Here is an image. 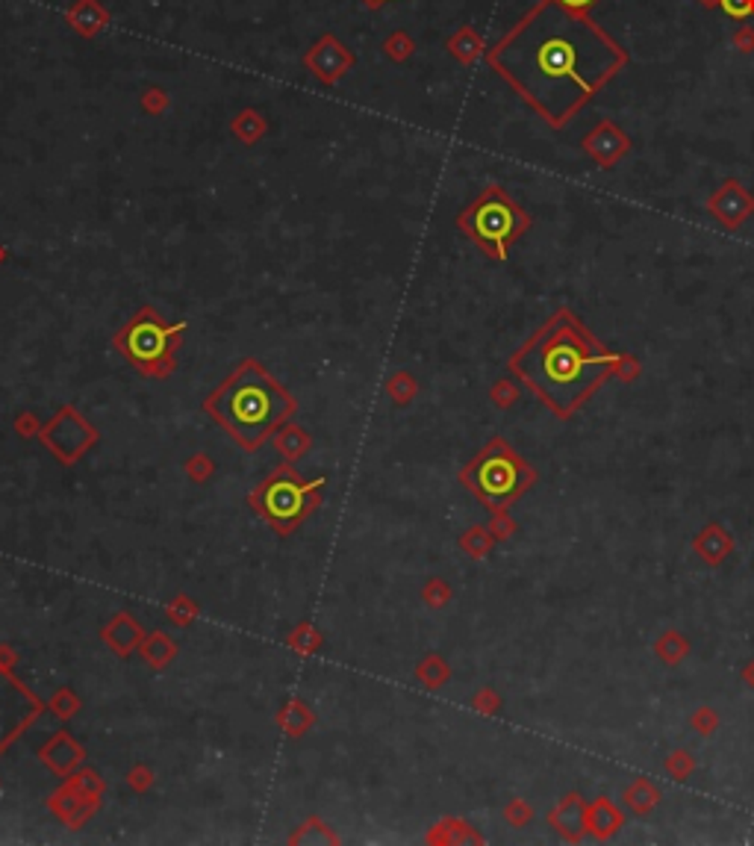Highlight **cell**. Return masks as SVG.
Segmentation results:
<instances>
[{
    "label": "cell",
    "instance_id": "6da1fadb",
    "mask_svg": "<svg viewBox=\"0 0 754 846\" xmlns=\"http://www.w3.org/2000/svg\"><path fill=\"white\" fill-rule=\"evenodd\" d=\"M486 59L551 127H563L628 65L616 38L554 0H540Z\"/></svg>",
    "mask_w": 754,
    "mask_h": 846
},
{
    "label": "cell",
    "instance_id": "7a4b0ae2",
    "mask_svg": "<svg viewBox=\"0 0 754 846\" xmlns=\"http://www.w3.org/2000/svg\"><path fill=\"white\" fill-rule=\"evenodd\" d=\"M616 363L619 354L604 348L569 310H560L513 354L510 369L566 419L601 387Z\"/></svg>",
    "mask_w": 754,
    "mask_h": 846
},
{
    "label": "cell",
    "instance_id": "3957f363",
    "mask_svg": "<svg viewBox=\"0 0 754 846\" xmlns=\"http://www.w3.org/2000/svg\"><path fill=\"white\" fill-rule=\"evenodd\" d=\"M210 416L245 451H256L295 413V398L256 360H242L206 398Z\"/></svg>",
    "mask_w": 754,
    "mask_h": 846
},
{
    "label": "cell",
    "instance_id": "277c9868",
    "mask_svg": "<svg viewBox=\"0 0 754 846\" xmlns=\"http://www.w3.org/2000/svg\"><path fill=\"white\" fill-rule=\"evenodd\" d=\"M457 224L492 260H507L510 245L528 230V215L501 186H490L460 213Z\"/></svg>",
    "mask_w": 754,
    "mask_h": 846
},
{
    "label": "cell",
    "instance_id": "5b68a950",
    "mask_svg": "<svg viewBox=\"0 0 754 846\" xmlns=\"http://www.w3.org/2000/svg\"><path fill=\"white\" fill-rule=\"evenodd\" d=\"M463 481L490 510H504L533 481V472L504 440L486 442L481 455L463 472Z\"/></svg>",
    "mask_w": 754,
    "mask_h": 846
},
{
    "label": "cell",
    "instance_id": "8992f818",
    "mask_svg": "<svg viewBox=\"0 0 754 846\" xmlns=\"http://www.w3.org/2000/svg\"><path fill=\"white\" fill-rule=\"evenodd\" d=\"M183 324H168L154 307H142L118 331L115 346L145 375L163 378L174 366V348Z\"/></svg>",
    "mask_w": 754,
    "mask_h": 846
},
{
    "label": "cell",
    "instance_id": "52a82bcc",
    "mask_svg": "<svg viewBox=\"0 0 754 846\" xmlns=\"http://www.w3.org/2000/svg\"><path fill=\"white\" fill-rule=\"evenodd\" d=\"M324 481H304L295 469H277L256 487L254 505L281 534H289L322 501Z\"/></svg>",
    "mask_w": 754,
    "mask_h": 846
},
{
    "label": "cell",
    "instance_id": "ba28073f",
    "mask_svg": "<svg viewBox=\"0 0 754 846\" xmlns=\"http://www.w3.org/2000/svg\"><path fill=\"white\" fill-rule=\"evenodd\" d=\"M354 65H356V56L333 33H324L322 38H315L310 51L304 54V68L324 86L339 83Z\"/></svg>",
    "mask_w": 754,
    "mask_h": 846
},
{
    "label": "cell",
    "instance_id": "9c48e42d",
    "mask_svg": "<svg viewBox=\"0 0 754 846\" xmlns=\"http://www.w3.org/2000/svg\"><path fill=\"white\" fill-rule=\"evenodd\" d=\"M65 24L71 27L77 36L95 38L97 33H104L109 24V9L101 0H74L65 13Z\"/></svg>",
    "mask_w": 754,
    "mask_h": 846
},
{
    "label": "cell",
    "instance_id": "30bf717a",
    "mask_svg": "<svg viewBox=\"0 0 754 846\" xmlns=\"http://www.w3.org/2000/svg\"><path fill=\"white\" fill-rule=\"evenodd\" d=\"M624 147H628V139H624L616 127H610V124H601L592 136H587V151L599 156L604 165L616 160Z\"/></svg>",
    "mask_w": 754,
    "mask_h": 846
},
{
    "label": "cell",
    "instance_id": "8fae6325",
    "mask_svg": "<svg viewBox=\"0 0 754 846\" xmlns=\"http://www.w3.org/2000/svg\"><path fill=\"white\" fill-rule=\"evenodd\" d=\"M230 130L242 145H256L265 136V130H269V121H265V115L260 110L247 106V110L236 113V118L230 121Z\"/></svg>",
    "mask_w": 754,
    "mask_h": 846
},
{
    "label": "cell",
    "instance_id": "7c38bea8",
    "mask_svg": "<svg viewBox=\"0 0 754 846\" xmlns=\"http://www.w3.org/2000/svg\"><path fill=\"white\" fill-rule=\"evenodd\" d=\"M481 47H483V45H481V38L474 36L469 27H463L460 33L454 36L451 42H448V51H451L454 56H457L460 63H472V59L481 54Z\"/></svg>",
    "mask_w": 754,
    "mask_h": 846
},
{
    "label": "cell",
    "instance_id": "4fadbf2b",
    "mask_svg": "<svg viewBox=\"0 0 754 846\" xmlns=\"http://www.w3.org/2000/svg\"><path fill=\"white\" fill-rule=\"evenodd\" d=\"M383 54L392 59V63H404V59H410L415 54V42L410 38V33H404V29H395L383 38Z\"/></svg>",
    "mask_w": 754,
    "mask_h": 846
},
{
    "label": "cell",
    "instance_id": "5bb4252c",
    "mask_svg": "<svg viewBox=\"0 0 754 846\" xmlns=\"http://www.w3.org/2000/svg\"><path fill=\"white\" fill-rule=\"evenodd\" d=\"M168 106H172V95H168L165 88H160V86L145 88V95H142V110H145L147 115L160 118V115L168 113Z\"/></svg>",
    "mask_w": 754,
    "mask_h": 846
},
{
    "label": "cell",
    "instance_id": "9a60e30c",
    "mask_svg": "<svg viewBox=\"0 0 754 846\" xmlns=\"http://www.w3.org/2000/svg\"><path fill=\"white\" fill-rule=\"evenodd\" d=\"M719 6L725 9L731 18H749V15H754V0H719Z\"/></svg>",
    "mask_w": 754,
    "mask_h": 846
},
{
    "label": "cell",
    "instance_id": "2e32d148",
    "mask_svg": "<svg viewBox=\"0 0 754 846\" xmlns=\"http://www.w3.org/2000/svg\"><path fill=\"white\" fill-rule=\"evenodd\" d=\"M563 9H572V13H590V9L599 4V0H554Z\"/></svg>",
    "mask_w": 754,
    "mask_h": 846
},
{
    "label": "cell",
    "instance_id": "e0dca14e",
    "mask_svg": "<svg viewBox=\"0 0 754 846\" xmlns=\"http://www.w3.org/2000/svg\"><path fill=\"white\" fill-rule=\"evenodd\" d=\"M365 9H381L383 4H392V0H360Z\"/></svg>",
    "mask_w": 754,
    "mask_h": 846
}]
</instances>
